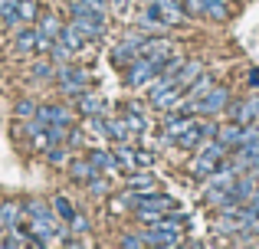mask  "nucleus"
Listing matches in <instances>:
<instances>
[{"instance_id": "18", "label": "nucleus", "mask_w": 259, "mask_h": 249, "mask_svg": "<svg viewBox=\"0 0 259 249\" xmlns=\"http://www.w3.org/2000/svg\"><path fill=\"white\" fill-rule=\"evenodd\" d=\"M46 161H50L53 167H66L72 161V147L66 144V141H63V144H50V147H46Z\"/></svg>"}, {"instance_id": "11", "label": "nucleus", "mask_w": 259, "mask_h": 249, "mask_svg": "<svg viewBox=\"0 0 259 249\" xmlns=\"http://www.w3.org/2000/svg\"><path fill=\"white\" fill-rule=\"evenodd\" d=\"M36 26H20V30H13V49L23 53V56H33L36 53Z\"/></svg>"}, {"instance_id": "27", "label": "nucleus", "mask_w": 259, "mask_h": 249, "mask_svg": "<svg viewBox=\"0 0 259 249\" xmlns=\"http://www.w3.org/2000/svg\"><path fill=\"white\" fill-rule=\"evenodd\" d=\"M89 230H92V226H89V220L82 217V213H76V217L69 220V233H76V236H85Z\"/></svg>"}, {"instance_id": "14", "label": "nucleus", "mask_w": 259, "mask_h": 249, "mask_svg": "<svg viewBox=\"0 0 259 249\" xmlns=\"http://www.w3.org/2000/svg\"><path fill=\"white\" fill-rule=\"evenodd\" d=\"M213 85H217V82H213V76H210V72L203 69L200 76H197L194 82H190L187 89H184V102H194V98H203L210 89H213Z\"/></svg>"}, {"instance_id": "2", "label": "nucleus", "mask_w": 259, "mask_h": 249, "mask_svg": "<svg viewBox=\"0 0 259 249\" xmlns=\"http://www.w3.org/2000/svg\"><path fill=\"white\" fill-rule=\"evenodd\" d=\"M230 98H233V92L227 89V85H213V89L207 92L203 98H194V102H184L181 109L187 112V115H200V118H217L227 112Z\"/></svg>"}, {"instance_id": "32", "label": "nucleus", "mask_w": 259, "mask_h": 249, "mask_svg": "<svg viewBox=\"0 0 259 249\" xmlns=\"http://www.w3.org/2000/svg\"><path fill=\"white\" fill-rule=\"evenodd\" d=\"M0 30H4V20H0Z\"/></svg>"}, {"instance_id": "10", "label": "nucleus", "mask_w": 259, "mask_h": 249, "mask_svg": "<svg viewBox=\"0 0 259 249\" xmlns=\"http://www.w3.org/2000/svg\"><path fill=\"white\" fill-rule=\"evenodd\" d=\"M36 33H39V36H46V39H59V33H63V20H59L53 10H39Z\"/></svg>"}, {"instance_id": "13", "label": "nucleus", "mask_w": 259, "mask_h": 249, "mask_svg": "<svg viewBox=\"0 0 259 249\" xmlns=\"http://www.w3.org/2000/svg\"><path fill=\"white\" fill-rule=\"evenodd\" d=\"M128 190H135V193L158 190V180H154V174L148 171V167H138V171H132V174H128Z\"/></svg>"}, {"instance_id": "26", "label": "nucleus", "mask_w": 259, "mask_h": 249, "mask_svg": "<svg viewBox=\"0 0 259 249\" xmlns=\"http://www.w3.org/2000/svg\"><path fill=\"white\" fill-rule=\"evenodd\" d=\"M72 4H79V7H85V10H92V13H99V17H105L108 20V0H72Z\"/></svg>"}, {"instance_id": "16", "label": "nucleus", "mask_w": 259, "mask_h": 249, "mask_svg": "<svg viewBox=\"0 0 259 249\" xmlns=\"http://www.w3.org/2000/svg\"><path fill=\"white\" fill-rule=\"evenodd\" d=\"M76 105H79V112H82V118L85 115H105V105H102V98L95 95V92H82V95H76Z\"/></svg>"}, {"instance_id": "9", "label": "nucleus", "mask_w": 259, "mask_h": 249, "mask_svg": "<svg viewBox=\"0 0 259 249\" xmlns=\"http://www.w3.org/2000/svg\"><path fill=\"white\" fill-rule=\"evenodd\" d=\"M36 118L46 122V125H72V112L66 109L63 102H43L39 112H36Z\"/></svg>"}, {"instance_id": "30", "label": "nucleus", "mask_w": 259, "mask_h": 249, "mask_svg": "<svg viewBox=\"0 0 259 249\" xmlns=\"http://www.w3.org/2000/svg\"><path fill=\"white\" fill-rule=\"evenodd\" d=\"M246 85H249V89H256V92H259V69H253V72H249Z\"/></svg>"}, {"instance_id": "22", "label": "nucleus", "mask_w": 259, "mask_h": 249, "mask_svg": "<svg viewBox=\"0 0 259 249\" xmlns=\"http://www.w3.org/2000/svg\"><path fill=\"white\" fill-rule=\"evenodd\" d=\"M30 76H33V79H56V63H53L50 56L39 59V63L30 66Z\"/></svg>"}, {"instance_id": "25", "label": "nucleus", "mask_w": 259, "mask_h": 249, "mask_svg": "<svg viewBox=\"0 0 259 249\" xmlns=\"http://www.w3.org/2000/svg\"><path fill=\"white\" fill-rule=\"evenodd\" d=\"M85 190L92 193V197H105V193H108V180H105V174H95V177L85 184Z\"/></svg>"}, {"instance_id": "23", "label": "nucleus", "mask_w": 259, "mask_h": 249, "mask_svg": "<svg viewBox=\"0 0 259 249\" xmlns=\"http://www.w3.org/2000/svg\"><path fill=\"white\" fill-rule=\"evenodd\" d=\"M36 112H39L36 98H20V102L13 105V115H17V118H36Z\"/></svg>"}, {"instance_id": "1", "label": "nucleus", "mask_w": 259, "mask_h": 249, "mask_svg": "<svg viewBox=\"0 0 259 249\" xmlns=\"http://www.w3.org/2000/svg\"><path fill=\"white\" fill-rule=\"evenodd\" d=\"M227 154H230V147L223 144L220 138H203L200 144H197V154H194V161H190V167H187L190 177L194 180H207L210 174L227 161Z\"/></svg>"}, {"instance_id": "28", "label": "nucleus", "mask_w": 259, "mask_h": 249, "mask_svg": "<svg viewBox=\"0 0 259 249\" xmlns=\"http://www.w3.org/2000/svg\"><path fill=\"white\" fill-rule=\"evenodd\" d=\"M66 144H69L72 151H79V147L85 144V131H82V128H69V134H66Z\"/></svg>"}, {"instance_id": "21", "label": "nucleus", "mask_w": 259, "mask_h": 249, "mask_svg": "<svg viewBox=\"0 0 259 249\" xmlns=\"http://www.w3.org/2000/svg\"><path fill=\"white\" fill-rule=\"evenodd\" d=\"M50 204H53V210H56L59 217L66 220V223H69V220H72V217H76V213H79V210H76V204H72L69 197H63V193H56V197H53Z\"/></svg>"}, {"instance_id": "31", "label": "nucleus", "mask_w": 259, "mask_h": 249, "mask_svg": "<svg viewBox=\"0 0 259 249\" xmlns=\"http://www.w3.org/2000/svg\"><path fill=\"white\" fill-rule=\"evenodd\" d=\"M108 4H115V7H125V4H128V0H108Z\"/></svg>"}, {"instance_id": "3", "label": "nucleus", "mask_w": 259, "mask_h": 249, "mask_svg": "<svg viewBox=\"0 0 259 249\" xmlns=\"http://www.w3.org/2000/svg\"><path fill=\"white\" fill-rule=\"evenodd\" d=\"M56 85H59L63 95L76 98L89 89V72L79 69V66H72V63H56Z\"/></svg>"}, {"instance_id": "20", "label": "nucleus", "mask_w": 259, "mask_h": 249, "mask_svg": "<svg viewBox=\"0 0 259 249\" xmlns=\"http://www.w3.org/2000/svg\"><path fill=\"white\" fill-rule=\"evenodd\" d=\"M121 122H125L128 131H132V138L145 134V118H141V109H128L125 115H121Z\"/></svg>"}, {"instance_id": "4", "label": "nucleus", "mask_w": 259, "mask_h": 249, "mask_svg": "<svg viewBox=\"0 0 259 249\" xmlns=\"http://www.w3.org/2000/svg\"><path fill=\"white\" fill-rule=\"evenodd\" d=\"M158 76H161V66L154 63V59H148V56H138L132 66H125V82L132 85V89H141V85H151Z\"/></svg>"}, {"instance_id": "5", "label": "nucleus", "mask_w": 259, "mask_h": 249, "mask_svg": "<svg viewBox=\"0 0 259 249\" xmlns=\"http://www.w3.org/2000/svg\"><path fill=\"white\" fill-rule=\"evenodd\" d=\"M69 20L85 33L89 39H102V36H105V23H108V20L99 17V13H92V10H85V7L72 4V17H69Z\"/></svg>"}, {"instance_id": "29", "label": "nucleus", "mask_w": 259, "mask_h": 249, "mask_svg": "<svg viewBox=\"0 0 259 249\" xmlns=\"http://www.w3.org/2000/svg\"><path fill=\"white\" fill-rule=\"evenodd\" d=\"M135 164H138V167H151V164H154L151 151H145V147H135Z\"/></svg>"}, {"instance_id": "12", "label": "nucleus", "mask_w": 259, "mask_h": 249, "mask_svg": "<svg viewBox=\"0 0 259 249\" xmlns=\"http://www.w3.org/2000/svg\"><path fill=\"white\" fill-rule=\"evenodd\" d=\"M20 217H23V204H13V200H4V204H0V230L4 233L17 230Z\"/></svg>"}, {"instance_id": "15", "label": "nucleus", "mask_w": 259, "mask_h": 249, "mask_svg": "<svg viewBox=\"0 0 259 249\" xmlns=\"http://www.w3.org/2000/svg\"><path fill=\"white\" fill-rule=\"evenodd\" d=\"M59 39H63V43L69 46L72 53H82V49H85V43H89V36H85L82 30H79L76 23H72V20H69V23H63V33H59Z\"/></svg>"}, {"instance_id": "8", "label": "nucleus", "mask_w": 259, "mask_h": 249, "mask_svg": "<svg viewBox=\"0 0 259 249\" xmlns=\"http://www.w3.org/2000/svg\"><path fill=\"white\" fill-rule=\"evenodd\" d=\"M66 174H69L76 184H89V180H92L95 174H102V171L89 161V154H85V158H82V154H72V161L66 164Z\"/></svg>"}, {"instance_id": "6", "label": "nucleus", "mask_w": 259, "mask_h": 249, "mask_svg": "<svg viewBox=\"0 0 259 249\" xmlns=\"http://www.w3.org/2000/svg\"><path fill=\"white\" fill-rule=\"evenodd\" d=\"M223 115L230 118V122H240V125H253L259 122V92L249 98H230L227 112Z\"/></svg>"}, {"instance_id": "24", "label": "nucleus", "mask_w": 259, "mask_h": 249, "mask_svg": "<svg viewBox=\"0 0 259 249\" xmlns=\"http://www.w3.org/2000/svg\"><path fill=\"white\" fill-rule=\"evenodd\" d=\"M39 17V4L36 0H20V20H23L26 26H33Z\"/></svg>"}, {"instance_id": "17", "label": "nucleus", "mask_w": 259, "mask_h": 249, "mask_svg": "<svg viewBox=\"0 0 259 249\" xmlns=\"http://www.w3.org/2000/svg\"><path fill=\"white\" fill-rule=\"evenodd\" d=\"M89 161H92V164L95 167H99V171L102 174H105V171H118V154H115V151H105V147H99V151H89Z\"/></svg>"}, {"instance_id": "7", "label": "nucleus", "mask_w": 259, "mask_h": 249, "mask_svg": "<svg viewBox=\"0 0 259 249\" xmlns=\"http://www.w3.org/2000/svg\"><path fill=\"white\" fill-rule=\"evenodd\" d=\"M148 4H158V10H161V17L167 20V26H187L190 13L181 0H148Z\"/></svg>"}, {"instance_id": "19", "label": "nucleus", "mask_w": 259, "mask_h": 249, "mask_svg": "<svg viewBox=\"0 0 259 249\" xmlns=\"http://www.w3.org/2000/svg\"><path fill=\"white\" fill-rule=\"evenodd\" d=\"M203 69H207V66H203V63H200V59H187V63H184V66H181V72H177V82H181V85H184V89H187V85H190V82H194V79H197V76H200V72H203Z\"/></svg>"}]
</instances>
